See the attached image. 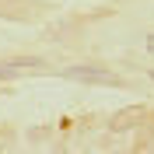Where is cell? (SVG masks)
<instances>
[{"label":"cell","instance_id":"obj_1","mask_svg":"<svg viewBox=\"0 0 154 154\" xmlns=\"http://www.w3.org/2000/svg\"><path fill=\"white\" fill-rule=\"evenodd\" d=\"M63 77H74V81H84V84H116L119 88V77L102 67H67Z\"/></svg>","mask_w":154,"mask_h":154},{"label":"cell","instance_id":"obj_2","mask_svg":"<svg viewBox=\"0 0 154 154\" xmlns=\"http://www.w3.org/2000/svg\"><path fill=\"white\" fill-rule=\"evenodd\" d=\"M42 67H46L42 60H28V56H21V60H7V63H0V77H18V74L42 70Z\"/></svg>","mask_w":154,"mask_h":154},{"label":"cell","instance_id":"obj_3","mask_svg":"<svg viewBox=\"0 0 154 154\" xmlns=\"http://www.w3.org/2000/svg\"><path fill=\"white\" fill-rule=\"evenodd\" d=\"M147 49H154V35H147Z\"/></svg>","mask_w":154,"mask_h":154}]
</instances>
